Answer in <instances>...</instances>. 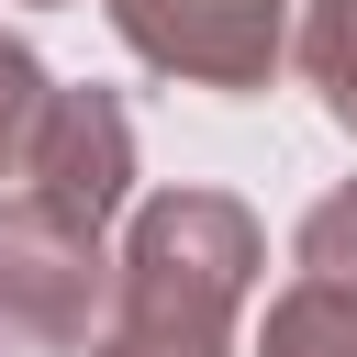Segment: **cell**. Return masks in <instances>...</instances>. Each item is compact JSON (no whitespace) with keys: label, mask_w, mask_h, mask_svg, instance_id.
Returning <instances> with one entry per match:
<instances>
[{"label":"cell","mask_w":357,"mask_h":357,"mask_svg":"<svg viewBox=\"0 0 357 357\" xmlns=\"http://www.w3.org/2000/svg\"><path fill=\"white\" fill-rule=\"evenodd\" d=\"M257 212L234 190H156L134 201L123 234V279H112V324L89 357H234V312L257 290Z\"/></svg>","instance_id":"cell-1"},{"label":"cell","mask_w":357,"mask_h":357,"mask_svg":"<svg viewBox=\"0 0 357 357\" xmlns=\"http://www.w3.org/2000/svg\"><path fill=\"white\" fill-rule=\"evenodd\" d=\"M123 257H100V223H67L56 201H0V346L11 357H89L112 324Z\"/></svg>","instance_id":"cell-2"},{"label":"cell","mask_w":357,"mask_h":357,"mask_svg":"<svg viewBox=\"0 0 357 357\" xmlns=\"http://www.w3.org/2000/svg\"><path fill=\"white\" fill-rule=\"evenodd\" d=\"M100 11L156 78H190V89H268L301 22V0H100Z\"/></svg>","instance_id":"cell-3"},{"label":"cell","mask_w":357,"mask_h":357,"mask_svg":"<svg viewBox=\"0 0 357 357\" xmlns=\"http://www.w3.org/2000/svg\"><path fill=\"white\" fill-rule=\"evenodd\" d=\"M33 201H56L67 223H112L134 201V112L112 89H56L45 134H33V167H22Z\"/></svg>","instance_id":"cell-4"},{"label":"cell","mask_w":357,"mask_h":357,"mask_svg":"<svg viewBox=\"0 0 357 357\" xmlns=\"http://www.w3.org/2000/svg\"><path fill=\"white\" fill-rule=\"evenodd\" d=\"M257 357H357V279H312V268H301V279L268 301Z\"/></svg>","instance_id":"cell-5"},{"label":"cell","mask_w":357,"mask_h":357,"mask_svg":"<svg viewBox=\"0 0 357 357\" xmlns=\"http://www.w3.org/2000/svg\"><path fill=\"white\" fill-rule=\"evenodd\" d=\"M290 56H301V78H312V100L357 134V0H301V22H290Z\"/></svg>","instance_id":"cell-6"},{"label":"cell","mask_w":357,"mask_h":357,"mask_svg":"<svg viewBox=\"0 0 357 357\" xmlns=\"http://www.w3.org/2000/svg\"><path fill=\"white\" fill-rule=\"evenodd\" d=\"M45 112H56V78L33 67V45H22V33H0V178H22V167H33Z\"/></svg>","instance_id":"cell-7"},{"label":"cell","mask_w":357,"mask_h":357,"mask_svg":"<svg viewBox=\"0 0 357 357\" xmlns=\"http://www.w3.org/2000/svg\"><path fill=\"white\" fill-rule=\"evenodd\" d=\"M290 257H301L312 279H357V178L301 212V245H290Z\"/></svg>","instance_id":"cell-8"},{"label":"cell","mask_w":357,"mask_h":357,"mask_svg":"<svg viewBox=\"0 0 357 357\" xmlns=\"http://www.w3.org/2000/svg\"><path fill=\"white\" fill-rule=\"evenodd\" d=\"M0 357H11V346H0Z\"/></svg>","instance_id":"cell-9"}]
</instances>
